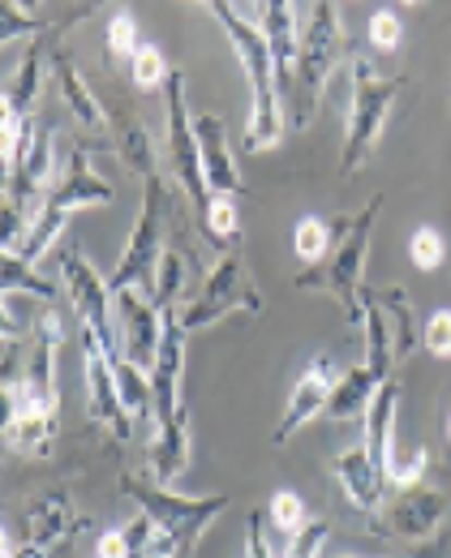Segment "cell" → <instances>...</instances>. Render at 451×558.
<instances>
[{
    "mask_svg": "<svg viewBox=\"0 0 451 558\" xmlns=\"http://www.w3.org/2000/svg\"><path fill=\"white\" fill-rule=\"evenodd\" d=\"M163 95H168V146H163L168 172H172V181L185 190L190 203H198V207L207 210L211 190H207L203 150H198V134H194V112H190V104H185V77L176 70L168 77Z\"/></svg>",
    "mask_w": 451,
    "mask_h": 558,
    "instance_id": "11",
    "label": "cell"
},
{
    "mask_svg": "<svg viewBox=\"0 0 451 558\" xmlns=\"http://www.w3.org/2000/svg\"><path fill=\"white\" fill-rule=\"evenodd\" d=\"M422 340H426V349L435 352L439 361H451V310H435V314L426 318Z\"/></svg>",
    "mask_w": 451,
    "mask_h": 558,
    "instance_id": "34",
    "label": "cell"
},
{
    "mask_svg": "<svg viewBox=\"0 0 451 558\" xmlns=\"http://www.w3.org/2000/svg\"><path fill=\"white\" fill-rule=\"evenodd\" d=\"M130 77H134L138 90H155V86H168L172 70H168V61H163V52L155 44H143L138 57L130 61Z\"/></svg>",
    "mask_w": 451,
    "mask_h": 558,
    "instance_id": "28",
    "label": "cell"
},
{
    "mask_svg": "<svg viewBox=\"0 0 451 558\" xmlns=\"http://www.w3.org/2000/svg\"><path fill=\"white\" fill-rule=\"evenodd\" d=\"M263 511H249V524H245V558H271L267 550V537H263Z\"/></svg>",
    "mask_w": 451,
    "mask_h": 558,
    "instance_id": "35",
    "label": "cell"
},
{
    "mask_svg": "<svg viewBox=\"0 0 451 558\" xmlns=\"http://www.w3.org/2000/svg\"><path fill=\"white\" fill-rule=\"evenodd\" d=\"M185 327L176 305L163 310V340L150 365V413H155V442H150V477L172 486L190 469V409H185Z\"/></svg>",
    "mask_w": 451,
    "mask_h": 558,
    "instance_id": "1",
    "label": "cell"
},
{
    "mask_svg": "<svg viewBox=\"0 0 451 558\" xmlns=\"http://www.w3.org/2000/svg\"><path fill=\"white\" fill-rule=\"evenodd\" d=\"M336 383H340L336 361H331L327 352H318V356L309 361V369L297 378L293 396H289V409H284V417L276 425V442H289L301 425H309L318 413H327V404H331V396H336Z\"/></svg>",
    "mask_w": 451,
    "mask_h": 558,
    "instance_id": "14",
    "label": "cell"
},
{
    "mask_svg": "<svg viewBox=\"0 0 451 558\" xmlns=\"http://www.w3.org/2000/svg\"><path fill=\"white\" fill-rule=\"evenodd\" d=\"M370 296H375V305L387 314V323H391V336H395V361H409L413 340H417V327H413V301H409V292L395 283V288H378V292H370Z\"/></svg>",
    "mask_w": 451,
    "mask_h": 558,
    "instance_id": "22",
    "label": "cell"
},
{
    "mask_svg": "<svg viewBox=\"0 0 451 558\" xmlns=\"http://www.w3.org/2000/svg\"><path fill=\"white\" fill-rule=\"evenodd\" d=\"M263 35L271 44V61H276V73H280V99H289L293 90V70H297V48H301V35H297V13L289 0H271L263 4Z\"/></svg>",
    "mask_w": 451,
    "mask_h": 558,
    "instance_id": "19",
    "label": "cell"
},
{
    "mask_svg": "<svg viewBox=\"0 0 451 558\" xmlns=\"http://www.w3.org/2000/svg\"><path fill=\"white\" fill-rule=\"evenodd\" d=\"M194 134H198V150H203V172H207V190L211 194H245L232 146H228V130L220 121V112H194Z\"/></svg>",
    "mask_w": 451,
    "mask_h": 558,
    "instance_id": "17",
    "label": "cell"
},
{
    "mask_svg": "<svg viewBox=\"0 0 451 558\" xmlns=\"http://www.w3.org/2000/svg\"><path fill=\"white\" fill-rule=\"evenodd\" d=\"M17 292H26V296H35L44 305H52L61 296V288L48 283V279H39V271L22 254H4V296H17Z\"/></svg>",
    "mask_w": 451,
    "mask_h": 558,
    "instance_id": "26",
    "label": "cell"
},
{
    "mask_svg": "<svg viewBox=\"0 0 451 558\" xmlns=\"http://www.w3.org/2000/svg\"><path fill=\"white\" fill-rule=\"evenodd\" d=\"M331 241H336V228L327 219H318V215H305L297 228H293V250H297V258L305 267L322 263L327 250H331Z\"/></svg>",
    "mask_w": 451,
    "mask_h": 558,
    "instance_id": "27",
    "label": "cell"
},
{
    "mask_svg": "<svg viewBox=\"0 0 451 558\" xmlns=\"http://www.w3.org/2000/svg\"><path fill=\"white\" fill-rule=\"evenodd\" d=\"M232 310L263 314V296H258V288H254V279H249V267H245V254H241V250L220 254V263L203 279L198 296L185 301V305L176 310V318H181L185 331H203V327L228 318Z\"/></svg>",
    "mask_w": 451,
    "mask_h": 558,
    "instance_id": "9",
    "label": "cell"
},
{
    "mask_svg": "<svg viewBox=\"0 0 451 558\" xmlns=\"http://www.w3.org/2000/svg\"><path fill=\"white\" fill-rule=\"evenodd\" d=\"M340 61H344L340 9L331 0H318V4H309V17H305L297 48V70H293V90L284 99V121L297 134L314 125V112H318V104L327 95V82H331V73H336Z\"/></svg>",
    "mask_w": 451,
    "mask_h": 558,
    "instance_id": "5",
    "label": "cell"
},
{
    "mask_svg": "<svg viewBox=\"0 0 451 558\" xmlns=\"http://www.w3.org/2000/svg\"><path fill=\"white\" fill-rule=\"evenodd\" d=\"M121 494L134 498L155 524L147 558H194L198 537L228 507V494H176L147 473H121Z\"/></svg>",
    "mask_w": 451,
    "mask_h": 558,
    "instance_id": "3",
    "label": "cell"
},
{
    "mask_svg": "<svg viewBox=\"0 0 451 558\" xmlns=\"http://www.w3.org/2000/svg\"><path fill=\"white\" fill-rule=\"evenodd\" d=\"M331 473H336V482L344 486L349 502H353L357 511L375 515L378 507L387 502V486H391V477H387L375 460H370V451H366L362 442H353L349 451H340V456L331 460Z\"/></svg>",
    "mask_w": 451,
    "mask_h": 558,
    "instance_id": "18",
    "label": "cell"
},
{
    "mask_svg": "<svg viewBox=\"0 0 451 558\" xmlns=\"http://www.w3.org/2000/svg\"><path fill=\"white\" fill-rule=\"evenodd\" d=\"M90 13V4H82V13H74L70 22H48V17H31V13H22V4H13V0H0V44H13L17 35H44V31H65V26H74Z\"/></svg>",
    "mask_w": 451,
    "mask_h": 558,
    "instance_id": "25",
    "label": "cell"
},
{
    "mask_svg": "<svg viewBox=\"0 0 451 558\" xmlns=\"http://www.w3.org/2000/svg\"><path fill=\"white\" fill-rule=\"evenodd\" d=\"M112 310H117V331H121V361L150 369L155 356H159V340H163V310L155 305V296L138 292V288H125L112 296Z\"/></svg>",
    "mask_w": 451,
    "mask_h": 558,
    "instance_id": "13",
    "label": "cell"
},
{
    "mask_svg": "<svg viewBox=\"0 0 451 558\" xmlns=\"http://www.w3.org/2000/svg\"><path fill=\"white\" fill-rule=\"evenodd\" d=\"M340 558H353V555H340Z\"/></svg>",
    "mask_w": 451,
    "mask_h": 558,
    "instance_id": "39",
    "label": "cell"
},
{
    "mask_svg": "<svg viewBox=\"0 0 451 558\" xmlns=\"http://www.w3.org/2000/svg\"><path fill=\"white\" fill-rule=\"evenodd\" d=\"M138 26H134V17L130 13H112V22H108V52L117 57V61H134L138 57Z\"/></svg>",
    "mask_w": 451,
    "mask_h": 558,
    "instance_id": "31",
    "label": "cell"
},
{
    "mask_svg": "<svg viewBox=\"0 0 451 558\" xmlns=\"http://www.w3.org/2000/svg\"><path fill=\"white\" fill-rule=\"evenodd\" d=\"M409 254H413L417 271H439V267H443V236H439V228L422 223V228L413 232V241H409Z\"/></svg>",
    "mask_w": 451,
    "mask_h": 558,
    "instance_id": "30",
    "label": "cell"
},
{
    "mask_svg": "<svg viewBox=\"0 0 451 558\" xmlns=\"http://www.w3.org/2000/svg\"><path fill=\"white\" fill-rule=\"evenodd\" d=\"M448 438H451V413H448Z\"/></svg>",
    "mask_w": 451,
    "mask_h": 558,
    "instance_id": "38",
    "label": "cell"
},
{
    "mask_svg": "<svg viewBox=\"0 0 451 558\" xmlns=\"http://www.w3.org/2000/svg\"><path fill=\"white\" fill-rule=\"evenodd\" d=\"M163 210H168L163 177H150V181H143V215H138V228H134V236L125 241V254H121L117 271L108 279L112 296L125 292V288H138V292L155 296V288H159V267H163V254H168V245H163Z\"/></svg>",
    "mask_w": 451,
    "mask_h": 558,
    "instance_id": "8",
    "label": "cell"
},
{
    "mask_svg": "<svg viewBox=\"0 0 451 558\" xmlns=\"http://www.w3.org/2000/svg\"><path fill=\"white\" fill-rule=\"evenodd\" d=\"M90 529V520L74 507V498L65 489H48L26 507V542L39 550L52 546H70L74 537H82Z\"/></svg>",
    "mask_w": 451,
    "mask_h": 558,
    "instance_id": "15",
    "label": "cell"
},
{
    "mask_svg": "<svg viewBox=\"0 0 451 558\" xmlns=\"http://www.w3.org/2000/svg\"><path fill=\"white\" fill-rule=\"evenodd\" d=\"M404 77H387L370 65V57H353V108H349V130H344V150H340V177H357L362 163L382 138L387 112L400 99Z\"/></svg>",
    "mask_w": 451,
    "mask_h": 558,
    "instance_id": "7",
    "label": "cell"
},
{
    "mask_svg": "<svg viewBox=\"0 0 451 558\" xmlns=\"http://www.w3.org/2000/svg\"><path fill=\"white\" fill-rule=\"evenodd\" d=\"M211 17L224 26L232 52L241 57V70L249 77V121H245V150H267L284 134V99H280V73L271 61V44L263 35V22L232 9L224 0L207 4Z\"/></svg>",
    "mask_w": 451,
    "mask_h": 558,
    "instance_id": "2",
    "label": "cell"
},
{
    "mask_svg": "<svg viewBox=\"0 0 451 558\" xmlns=\"http://www.w3.org/2000/svg\"><path fill=\"white\" fill-rule=\"evenodd\" d=\"M0 555H4V558H48V550H39V546H31V542H26L22 550H13V542L4 537V546H0Z\"/></svg>",
    "mask_w": 451,
    "mask_h": 558,
    "instance_id": "37",
    "label": "cell"
},
{
    "mask_svg": "<svg viewBox=\"0 0 451 558\" xmlns=\"http://www.w3.org/2000/svg\"><path fill=\"white\" fill-rule=\"evenodd\" d=\"M327 537H331V524L327 520H305L297 533L289 537V555L284 558H318L322 546H327Z\"/></svg>",
    "mask_w": 451,
    "mask_h": 558,
    "instance_id": "32",
    "label": "cell"
},
{
    "mask_svg": "<svg viewBox=\"0 0 451 558\" xmlns=\"http://www.w3.org/2000/svg\"><path fill=\"white\" fill-rule=\"evenodd\" d=\"M61 279H65V292H70V301H74L82 327H86V331H99V336H108V340H117V336H112V288H108V279L95 276V267H90L82 254H65ZM117 344H121V340H117Z\"/></svg>",
    "mask_w": 451,
    "mask_h": 558,
    "instance_id": "16",
    "label": "cell"
},
{
    "mask_svg": "<svg viewBox=\"0 0 451 558\" xmlns=\"http://www.w3.org/2000/svg\"><path fill=\"white\" fill-rule=\"evenodd\" d=\"M39 70H44V44H31L26 57H22V65L13 70L9 86H4V104H0L4 112L31 117V104H35V95H39Z\"/></svg>",
    "mask_w": 451,
    "mask_h": 558,
    "instance_id": "21",
    "label": "cell"
},
{
    "mask_svg": "<svg viewBox=\"0 0 451 558\" xmlns=\"http://www.w3.org/2000/svg\"><path fill=\"white\" fill-rule=\"evenodd\" d=\"M375 515V533L395 537L404 546H422L439 533V524L448 515V494L435 486H404L395 489Z\"/></svg>",
    "mask_w": 451,
    "mask_h": 558,
    "instance_id": "12",
    "label": "cell"
},
{
    "mask_svg": "<svg viewBox=\"0 0 451 558\" xmlns=\"http://www.w3.org/2000/svg\"><path fill=\"white\" fill-rule=\"evenodd\" d=\"M95 558H130V537H125L121 529H108V533H99Z\"/></svg>",
    "mask_w": 451,
    "mask_h": 558,
    "instance_id": "36",
    "label": "cell"
},
{
    "mask_svg": "<svg viewBox=\"0 0 451 558\" xmlns=\"http://www.w3.org/2000/svg\"><path fill=\"white\" fill-rule=\"evenodd\" d=\"M203 236L216 250H236L241 245V215H236V198L228 194H211V203L203 210Z\"/></svg>",
    "mask_w": 451,
    "mask_h": 558,
    "instance_id": "23",
    "label": "cell"
},
{
    "mask_svg": "<svg viewBox=\"0 0 451 558\" xmlns=\"http://www.w3.org/2000/svg\"><path fill=\"white\" fill-rule=\"evenodd\" d=\"M52 77H57V90H61L65 108L74 112L77 125H82V130H90L95 138L108 142V117H103V108H99L95 90L86 86V77L77 73V65L65 57V52H57V57H52Z\"/></svg>",
    "mask_w": 451,
    "mask_h": 558,
    "instance_id": "20",
    "label": "cell"
},
{
    "mask_svg": "<svg viewBox=\"0 0 451 558\" xmlns=\"http://www.w3.org/2000/svg\"><path fill=\"white\" fill-rule=\"evenodd\" d=\"M82 356H86V413L112 442H125L134 434V417L121 400V378H117L121 349H117V340L82 327Z\"/></svg>",
    "mask_w": 451,
    "mask_h": 558,
    "instance_id": "10",
    "label": "cell"
},
{
    "mask_svg": "<svg viewBox=\"0 0 451 558\" xmlns=\"http://www.w3.org/2000/svg\"><path fill=\"white\" fill-rule=\"evenodd\" d=\"M382 203H387V198L375 194L357 215H349L344 223H336V241H331L327 258L314 263V267H305L297 276L301 292H322V296H331V301L344 310V318H349L353 327L366 323V283H362V267H366V254H370V236H375V219H378V210H382Z\"/></svg>",
    "mask_w": 451,
    "mask_h": 558,
    "instance_id": "4",
    "label": "cell"
},
{
    "mask_svg": "<svg viewBox=\"0 0 451 558\" xmlns=\"http://www.w3.org/2000/svg\"><path fill=\"white\" fill-rule=\"evenodd\" d=\"M370 44H375L378 52H395L404 44V22H400L395 9H378L375 17H370Z\"/></svg>",
    "mask_w": 451,
    "mask_h": 558,
    "instance_id": "33",
    "label": "cell"
},
{
    "mask_svg": "<svg viewBox=\"0 0 451 558\" xmlns=\"http://www.w3.org/2000/svg\"><path fill=\"white\" fill-rule=\"evenodd\" d=\"M267 520H271L280 533H289V537H293L309 515H305L301 494H293V489H276V494H271V502H267Z\"/></svg>",
    "mask_w": 451,
    "mask_h": 558,
    "instance_id": "29",
    "label": "cell"
},
{
    "mask_svg": "<svg viewBox=\"0 0 451 558\" xmlns=\"http://www.w3.org/2000/svg\"><path fill=\"white\" fill-rule=\"evenodd\" d=\"M112 198H117L112 181H103V177L90 168V146H74V155H70V172L48 190L44 207L35 210V223H31L26 245H22V258H26L31 267H39L44 254L52 250V241L61 236V228H65V219H70L74 210L108 207Z\"/></svg>",
    "mask_w": 451,
    "mask_h": 558,
    "instance_id": "6",
    "label": "cell"
},
{
    "mask_svg": "<svg viewBox=\"0 0 451 558\" xmlns=\"http://www.w3.org/2000/svg\"><path fill=\"white\" fill-rule=\"evenodd\" d=\"M117 146H121V163L130 168V172H138L143 181L150 177H159V163H155V146H150V134L134 121V117H125L121 125H117Z\"/></svg>",
    "mask_w": 451,
    "mask_h": 558,
    "instance_id": "24",
    "label": "cell"
}]
</instances>
